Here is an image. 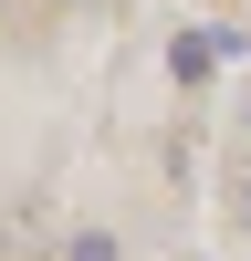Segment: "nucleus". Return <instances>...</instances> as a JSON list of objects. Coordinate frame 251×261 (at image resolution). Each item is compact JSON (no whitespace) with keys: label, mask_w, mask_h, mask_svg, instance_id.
I'll use <instances>...</instances> for the list:
<instances>
[{"label":"nucleus","mask_w":251,"mask_h":261,"mask_svg":"<svg viewBox=\"0 0 251 261\" xmlns=\"http://www.w3.org/2000/svg\"><path fill=\"white\" fill-rule=\"evenodd\" d=\"M63 261H115V230H84V241L63 251Z\"/></svg>","instance_id":"1"}]
</instances>
